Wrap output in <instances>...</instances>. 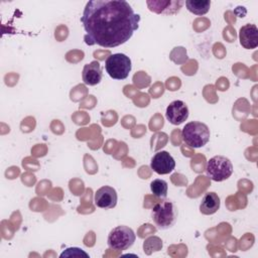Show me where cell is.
<instances>
[{
  "label": "cell",
  "instance_id": "cell-11",
  "mask_svg": "<svg viewBox=\"0 0 258 258\" xmlns=\"http://www.w3.org/2000/svg\"><path fill=\"white\" fill-rule=\"evenodd\" d=\"M103 77V73L101 70L100 62L97 60H93L90 63L84 66L82 78L83 82L88 86H96L98 85Z\"/></svg>",
  "mask_w": 258,
  "mask_h": 258
},
{
  "label": "cell",
  "instance_id": "cell-9",
  "mask_svg": "<svg viewBox=\"0 0 258 258\" xmlns=\"http://www.w3.org/2000/svg\"><path fill=\"white\" fill-rule=\"evenodd\" d=\"M118 201L117 191L114 187L109 185H104L97 189L94 196L95 205L98 208L109 210L116 207Z\"/></svg>",
  "mask_w": 258,
  "mask_h": 258
},
{
  "label": "cell",
  "instance_id": "cell-8",
  "mask_svg": "<svg viewBox=\"0 0 258 258\" xmlns=\"http://www.w3.org/2000/svg\"><path fill=\"white\" fill-rule=\"evenodd\" d=\"M187 105L180 100L172 101L166 108L165 117L172 125H180L188 118Z\"/></svg>",
  "mask_w": 258,
  "mask_h": 258
},
{
  "label": "cell",
  "instance_id": "cell-13",
  "mask_svg": "<svg viewBox=\"0 0 258 258\" xmlns=\"http://www.w3.org/2000/svg\"><path fill=\"white\" fill-rule=\"evenodd\" d=\"M184 4L186 9L196 15H205L211 7V1L209 0H186Z\"/></svg>",
  "mask_w": 258,
  "mask_h": 258
},
{
  "label": "cell",
  "instance_id": "cell-3",
  "mask_svg": "<svg viewBox=\"0 0 258 258\" xmlns=\"http://www.w3.org/2000/svg\"><path fill=\"white\" fill-rule=\"evenodd\" d=\"M177 208L172 202L163 201L157 203L151 211V219L159 230H167L177 221Z\"/></svg>",
  "mask_w": 258,
  "mask_h": 258
},
{
  "label": "cell",
  "instance_id": "cell-10",
  "mask_svg": "<svg viewBox=\"0 0 258 258\" xmlns=\"http://www.w3.org/2000/svg\"><path fill=\"white\" fill-rule=\"evenodd\" d=\"M240 44L246 49L256 48L258 45V29L255 24L247 23L239 31Z\"/></svg>",
  "mask_w": 258,
  "mask_h": 258
},
{
  "label": "cell",
  "instance_id": "cell-12",
  "mask_svg": "<svg viewBox=\"0 0 258 258\" xmlns=\"http://www.w3.org/2000/svg\"><path fill=\"white\" fill-rule=\"evenodd\" d=\"M221 206L219 196L214 191H208L204 195L200 204V211L204 215L215 214Z\"/></svg>",
  "mask_w": 258,
  "mask_h": 258
},
{
  "label": "cell",
  "instance_id": "cell-14",
  "mask_svg": "<svg viewBox=\"0 0 258 258\" xmlns=\"http://www.w3.org/2000/svg\"><path fill=\"white\" fill-rule=\"evenodd\" d=\"M150 189L155 197L165 199L167 197L168 184L164 179L156 178L150 182Z\"/></svg>",
  "mask_w": 258,
  "mask_h": 258
},
{
  "label": "cell",
  "instance_id": "cell-6",
  "mask_svg": "<svg viewBox=\"0 0 258 258\" xmlns=\"http://www.w3.org/2000/svg\"><path fill=\"white\" fill-rule=\"evenodd\" d=\"M207 175L214 181H224L233 173V164L231 160L223 155L212 157L206 166Z\"/></svg>",
  "mask_w": 258,
  "mask_h": 258
},
{
  "label": "cell",
  "instance_id": "cell-15",
  "mask_svg": "<svg viewBox=\"0 0 258 258\" xmlns=\"http://www.w3.org/2000/svg\"><path fill=\"white\" fill-rule=\"evenodd\" d=\"M162 248V241L158 237H149L144 241L143 249L147 255H150L152 252H157Z\"/></svg>",
  "mask_w": 258,
  "mask_h": 258
},
{
  "label": "cell",
  "instance_id": "cell-1",
  "mask_svg": "<svg viewBox=\"0 0 258 258\" xmlns=\"http://www.w3.org/2000/svg\"><path fill=\"white\" fill-rule=\"evenodd\" d=\"M140 19L125 0H90L80 20L86 44L111 48L127 42L138 29Z\"/></svg>",
  "mask_w": 258,
  "mask_h": 258
},
{
  "label": "cell",
  "instance_id": "cell-4",
  "mask_svg": "<svg viewBox=\"0 0 258 258\" xmlns=\"http://www.w3.org/2000/svg\"><path fill=\"white\" fill-rule=\"evenodd\" d=\"M105 69L112 79L125 80L132 69L131 59L124 53H113L106 59Z\"/></svg>",
  "mask_w": 258,
  "mask_h": 258
},
{
  "label": "cell",
  "instance_id": "cell-5",
  "mask_svg": "<svg viewBox=\"0 0 258 258\" xmlns=\"http://www.w3.org/2000/svg\"><path fill=\"white\" fill-rule=\"evenodd\" d=\"M136 235L134 231L127 226H117L111 230L108 236L107 244L109 248L115 251H124L129 249L135 242Z\"/></svg>",
  "mask_w": 258,
  "mask_h": 258
},
{
  "label": "cell",
  "instance_id": "cell-7",
  "mask_svg": "<svg viewBox=\"0 0 258 258\" xmlns=\"http://www.w3.org/2000/svg\"><path fill=\"white\" fill-rule=\"evenodd\" d=\"M150 167L158 174H168L175 167V160L167 151L156 152L150 161Z\"/></svg>",
  "mask_w": 258,
  "mask_h": 258
},
{
  "label": "cell",
  "instance_id": "cell-16",
  "mask_svg": "<svg viewBox=\"0 0 258 258\" xmlns=\"http://www.w3.org/2000/svg\"><path fill=\"white\" fill-rule=\"evenodd\" d=\"M60 258H71V257H76V258H81V257H85V258H89V254L86 253L83 249L78 248V247H70L67 248L66 250H63L61 252V254L59 255Z\"/></svg>",
  "mask_w": 258,
  "mask_h": 258
},
{
  "label": "cell",
  "instance_id": "cell-2",
  "mask_svg": "<svg viewBox=\"0 0 258 258\" xmlns=\"http://www.w3.org/2000/svg\"><path fill=\"white\" fill-rule=\"evenodd\" d=\"M210 129L202 122L191 121L184 125L181 130L182 141L194 148H200L205 146L210 140Z\"/></svg>",
  "mask_w": 258,
  "mask_h": 258
}]
</instances>
